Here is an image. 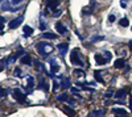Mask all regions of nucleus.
Masks as SVG:
<instances>
[{
  "label": "nucleus",
  "mask_w": 132,
  "mask_h": 117,
  "mask_svg": "<svg viewBox=\"0 0 132 117\" xmlns=\"http://www.w3.org/2000/svg\"><path fill=\"white\" fill-rule=\"evenodd\" d=\"M4 69V61H0V71Z\"/></svg>",
  "instance_id": "obj_36"
},
{
  "label": "nucleus",
  "mask_w": 132,
  "mask_h": 117,
  "mask_svg": "<svg viewBox=\"0 0 132 117\" xmlns=\"http://www.w3.org/2000/svg\"><path fill=\"white\" fill-rule=\"evenodd\" d=\"M68 93H62V95H58L57 96V100L58 101H66V99H68Z\"/></svg>",
  "instance_id": "obj_23"
},
{
  "label": "nucleus",
  "mask_w": 132,
  "mask_h": 117,
  "mask_svg": "<svg viewBox=\"0 0 132 117\" xmlns=\"http://www.w3.org/2000/svg\"><path fill=\"white\" fill-rule=\"evenodd\" d=\"M73 74H74L75 76H82V78L85 76V72H83L82 70H79V69H77V70H74V71H73Z\"/></svg>",
  "instance_id": "obj_22"
},
{
  "label": "nucleus",
  "mask_w": 132,
  "mask_h": 117,
  "mask_svg": "<svg viewBox=\"0 0 132 117\" xmlns=\"http://www.w3.org/2000/svg\"><path fill=\"white\" fill-rule=\"evenodd\" d=\"M119 25H120V26H123V28L128 26V25H129V21H128V18H127V17L120 18V21H119Z\"/></svg>",
  "instance_id": "obj_20"
},
{
  "label": "nucleus",
  "mask_w": 132,
  "mask_h": 117,
  "mask_svg": "<svg viewBox=\"0 0 132 117\" xmlns=\"http://www.w3.org/2000/svg\"><path fill=\"white\" fill-rule=\"evenodd\" d=\"M27 82H28V86H27V88H28V92L30 93V92H32L33 86H35V79H33V76H28V78H27Z\"/></svg>",
  "instance_id": "obj_13"
},
{
  "label": "nucleus",
  "mask_w": 132,
  "mask_h": 117,
  "mask_svg": "<svg viewBox=\"0 0 132 117\" xmlns=\"http://www.w3.org/2000/svg\"><path fill=\"white\" fill-rule=\"evenodd\" d=\"M62 109H63V112L68 114V116H70V117H75V112H74L70 107H63Z\"/></svg>",
  "instance_id": "obj_16"
},
{
  "label": "nucleus",
  "mask_w": 132,
  "mask_h": 117,
  "mask_svg": "<svg viewBox=\"0 0 132 117\" xmlns=\"http://www.w3.org/2000/svg\"><path fill=\"white\" fill-rule=\"evenodd\" d=\"M120 7H122V8H127V0H120Z\"/></svg>",
  "instance_id": "obj_32"
},
{
  "label": "nucleus",
  "mask_w": 132,
  "mask_h": 117,
  "mask_svg": "<svg viewBox=\"0 0 132 117\" xmlns=\"http://www.w3.org/2000/svg\"><path fill=\"white\" fill-rule=\"evenodd\" d=\"M104 55H106V58H107V61H111V53H110V51H104Z\"/></svg>",
  "instance_id": "obj_31"
},
{
  "label": "nucleus",
  "mask_w": 132,
  "mask_h": 117,
  "mask_svg": "<svg viewBox=\"0 0 132 117\" xmlns=\"http://www.w3.org/2000/svg\"><path fill=\"white\" fill-rule=\"evenodd\" d=\"M95 61H96V63H98L99 66L106 65V63L108 62V61H107V58H104V57H103V54H99V53H96V54H95Z\"/></svg>",
  "instance_id": "obj_8"
},
{
  "label": "nucleus",
  "mask_w": 132,
  "mask_h": 117,
  "mask_svg": "<svg viewBox=\"0 0 132 117\" xmlns=\"http://www.w3.org/2000/svg\"><path fill=\"white\" fill-rule=\"evenodd\" d=\"M114 66H115V69H122V67H124V59H122V58L116 59L115 63H114Z\"/></svg>",
  "instance_id": "obj_15"
},
{
  "label": "nucleus",
  "mask_w": 132,
  "mask_h": 117,
  "mask_svg": "<svg viewBox=\"0 0 132 117\" xmlns=\"http://www.w3.org/2000/svg\"><path fill=\"white\" fill-rule=\"evenodd\" d=\"M36 50L41 55H48L54 51V46L50 45L49 42H37L36 44Z\"/></svg>",
  "instance_id": "obj_1"
},
{
  "label": "nucleus",
  "mask_w": 132,
  "mask_h": 117,
  "mask_svg": "<svg viewBox=\"0 0 132 117\" xmlns=\"http://www.w3.org/2000/svg\"><path fill=\"white\" fill-rule=\"evenodd\" d=\"M104 37L103 36H95V37H91L90 38V42H96V41H101V40H103Z\"/></svg>",
  "instance_id": "obj_25"
},
{
  "label": "nucleus",
  "mask_w": 132,
  "mask_h": 117,
  "mask_svg": "<svg viewBox=\"0 0 132 117\" xmlns=\"http://www.w3.org/2000/svg\"><path fill=\"white\" fill-rule=\"evenodd\" d=\"M24 33L27 34L25 37H29L33 34V28H30L29 25H24Z\"/></svg>",
  "instance_id": "obj_19"
},
{
  "label": "nucleus",
  "mask_w": 132,
  "mask_h": 117,
  "mask_svg": "<svg viewBox=\"0 0 132 117\" xmlns=\"http://www.w3.org/2000/svg\"><path fill=\"white\" fill-rule=\"evenodd\" d=\"M112 113H115L116 116H127V112H126L124 109H122V108H115V109H112Z\"/></svg>",
  "instance_id": "obj_17"
},
{
  "label": "nucleus",
  "mask_w": 132,
  "mask_h": 117,
  "mask_svg": "<svg viewBox=\"0 0 132 117\" xmlns=\"http://www.w3.org/2000/svg\"><path fill=\"white\" fill-rule=\"evenodd\" d=\"M56 30L60 34H66L68 33V28H66L62 23H57L56 24Z\"/></svg>",
  "instance_id": "obj_9"
},
{
  "label": "nucleus",
  "mask_w": 132,
  "mask_h": 117,
  "mask_svg": "<svg viewBox=\"0 0 132 117\" xmlns=\"http://www.w3.org/2000/svg\"><path fill=\"white\" fill-rule=\"evenodd\" d=\"M127 95V90L126 88H120L119 91H116L115 93V99H124Z\"/></svg>",
  "instance_id": "obj_12"
},
{
  "label": "nucleus",
  "mask_w": 132,
  "mask_h": 117,
  "mask_svg": "<svg viewBox=\"0 0 132 117\" xmlns=\"http://www.w3.org/2000/svg\"><path fill=\"white\" fill-rule=\"evenodd\" d=\"M95 78H96V80H98V82H101L102 84H104V80L102 79V76H101V72H99V71H95Z\"/></svg>",
  "instance_id": "obj_24"
},
{
  "label": "nucleus",
  "mask_w": 132,
  "mask_h": 117,
  "mask_svg": "<svg viewBox=\"0 0 132 117\" xmlns=\"http://www.w3.org/2000/svg\"><path fill=\"white\" fill-rule=\"evenodd\" d=\"M21 63H24V65H30V63H32V58H30V55L24 54L23 58H21Z\"/></svg>",
  "instance_id": "obj_14"
},
{
  "label": "nucleus",
  "mask_w": 132,
  "mask_h": 117,
  "mask_svg": "<svg viewBox=\"0 0 132 117\" xmlns=\"http://www.w3.org/2000/svg\"><path fill=\"white\" fill-rule=\"evenodd\" d=\"M70 79L69 78H66V76H62L61 78V88L66 90V88H70Z\"/></svg>",
  "instance_id": "obj_10"
},
{
  "label": "nucleus",
  "mask_w": 132,
  "mask_h": 117,
  "mask_svg": "<svg viewBox=\"0 0 132 117\" xmlns=\"http://www.w3.org/2000/svg\"><path fill=\"white\" fill-rule=\"evenodd\" d=\"M21 2H23V0H12V4H13V5H16V4H20Z\"/></svg>",
  "instance_id": "obj_35"
},
{
  "label": "nucleus",
  "mask_w": 132,
  "mask_h": 117,
  "mask_svg": "<svg viewBox=\"0 0 132 117\" xmlns=\"http://www.w3.org/2000/svg\"><path fill=\"white\" fill-rule=\"evenodd\" d=\"M41 37L42 38H48V40H56L57 38V34H54V33H44Z\"/></svg>",
  "instance_id": "obj_21"
},
{
  "label": "nucleus",
  "mask_w": 132,
  "mask_h": 117,
  "mask_svg": "<svg viewBox=\"0 0 132 117\" xmlns=\"http://www.w3.org/2000/svg\"><path fill=\"white\" fill-rule=\"evenodd\" d=\"M129 108H131V111H132V99L129 100Z\"/></svg>",
  "instance_id": "obj_38"
},
{
  "label": "nucleus",
  "mask_w": 132,
  "mask_h": 117,
  "mask_svg": "<svg viewBox=\"0 0 132 117\" xmlns=\"http://www.w3.org/2000/svg\"><path fill=\"white\" fill-rule=\"evenodd\" d=\"M70 92L74 93V95H78V93H79V90L77 88V87H73V88H70Z\"/></svg>",
  "instance_id": "obj_29"
},
{
  "label": "nucleus",
  "mask_w": 132,
  "mask_h": 117,
  "mask_svg": "<svg viewBox=\"0 0 132 117\" xmlns=\"http://www.w3.org/2000/svg\"><path fill=\"white\" fill-rule=\"evenodd\" d=\"M4 21H5V20H4V17H3V16H0V29L3 28V24H4Z\"/></svg>",
  "instance_id": "obj_33"
},
{
  "label": "nucleus",
  "mask_w": 132,
  "mask_h": 117,
  "mask_svg": "<svg viewBox=\"0 0 132 117\" xmlns=\"http://www.w3.org/2000/svg\"><path fill=\"white\" fill-rule=\"evenodd\" d=\"M118 117H128V116H118Z\"/></svg>",
  "instance_id": "obj_39"
},
{
  "label": "nucleus",
  "mask_w": 132,
  "mask_h": 117,
  "mask_svg": "<svg viewBox=\"0 0 132 117\" xmlns=\"http://www.w3.org/2000/svg\"><path fill=\"white\" fill-rule=\"evenodd\" d=\"M70 62L73 63L74 66H79V67H83L85 63L81 58V54H79V50L78 49H74L70 54Z\"/></svg>",
  "instance_id": "obj_2"
},
{
  "label": "nucleus",
  "mask_w": 132,
  "mask_h": 117,
  "mask_svg": "<svg viewBox=\"0 0 132 117\" xmlns=\"http://www.w3.org/2000/svg\"><path fill=\"white\" fill-rule=\"evenodd\" d=\"M50 65H52V69H50V70H52V72H53V74H54V72H57V71L60 70V66L56 63V61H54V59H52V61H50Z\"/></svg>",
  "instance_id": "obj_18"
},
{
  "label": "nucleus",
  "mask_w": 132,
  "mask_h": 117,
  "mask_svg": "<svg viewBox=\"0 0 132 117\" xmlns=\"http://www.w3.org/2000/svg\"><path fill=\"white\" fill-rule=\"evenodd\" d=\"M61 15V11H54V12H53V16L54 17H58Z\"/></svg>",
  "instance_id": "obj_34"
},
{
  "label": "nucleus",
  "mask_w": 132,
  "mask_h": 117,
  "mask_svg": "<svg viewBox=\"0 0 132 117\" xmlns=\"http://www.w3.org/2000/svg\"><path fill=\"white\" fill-rule=\"evenodd\" d=\"M106 114L104 109H94L91 112H89V117H103Z\"/></svg>",
  "instance_id": "obj_7"
},
{
  "label": "nucleus",
  "mask_w": 132,
  "mask_h": 117,
  "mask_svg": "<svg viewBox=\"0 0 132 117\" xmlns=\"http://www.w3.org/2000/svg\"><path fill=\"white\" fill-rule=\"evenodd\" d=\"M46 5H48L49 9H52L53 12H54V11L57 9V7H58V0H48Z\"/></svg>",
  "instance_id": "obj_11"
},
{
  "label": "nucleus",
  "mask_w": 132,
  "mask_h": 117,
  "mask_svg": "<svg viewBox=\"0 0 132 117\" xmlns=\"http://www.w3.org/2000/svg\"><path fill=\"white\" fill-rule=\"evenodd\" d=\"M13 98H15L19 103H25V100H27L25 93L21 92L19 88H15V90H13Z\"/></svg>",
  "instance_id": "obj_3"
},
{
  "label": "nucleus",
  "mask_w": 132,
  "mask_h": 117,
  "mask_svg": "<svg viewBox=\"0 0 132 117\" xmlns=\"http://www.w3.org/2000/svg\"><path fill=\"white\" fill-rule=\"evenodd\" d=\"M115 20H116L115 15H110V16H108V23H114Z\"/></svg>",
  "instance_id": "obj_30"
},
{
  "label": "nucleus",
  "mask_w": 132,
  "mask_h": 117,
  "mask_svg": "<svg viewBox=\"0 0 132 117\" xmlns=\"http://www.w3.org/2000/svg\"><path fill=\"white\" fill-rule=\"evenodd\" d=\"M60 87H61V84L57 83V80H54V83H53V90H54V91H57Z\"/></svg>",
  "instance_id": "obj_27"
},
{
  "label": "nucleus",
  "mask_w": 132,
  "mask_h": 117,
  "mask_svg": "<svg viewBox=\"0 0 132 117\" xmlns=\"http://www.w3.org/2000/svg\"><path fill=\"white\" fill-rule=\"evenodd\" d=\"M20 74H21V71H20L19 69H16V70H15V75H17V76H19Z\"/></svg>",
  "instance_id": "obj_37"
},
{
  "label": "nucleus",
  "mask_w": 132,
  "mask_h": 117,
  "mask_svg": "<svg viewBox=\"0 0 132 117\" xmlns=\"http://www.w3.org/2000/svg\"><path fill=\"white\" fill-rule=\"evenodd\" d=\"M37 88H41L45 92L49 91V83L48 80H45V78H38V84H37Z\"/></svg>",
  "instance_id": "obj_5"
},
{
  "label": "nucleus",
  "mask_w": 132,
  "mask_h": 117,
  "mask_svg": "<svg viewBox=\"0 0 132 117\" xmlns=\"http://www.w3.org/2000/svg\"><path fill=\"white\" fill-rule=\"evenodd\" d=\"M8 4H9L8 2H4V3H3V5H2V9H3V11H9L11 8H9V5H8Z\"/></svg>",
  "instance_id": "obj_26"
},
{
  "label": "nucleus",
  "mask_w": 132,
  "mask_h": 117,
  "mask_svg": "<svg viewBox=\"0 0 132 117\" xmlns=\"http://www.w3.org/2000/svg\"><path fill=\"white\" fill-rule=\"evenodd\" d=\"M57 49H58V51L61 53V55L65 57V55H66V53H68V50H69V44H66V42H62V44H60V45L57 46Z\"/></svg>",
  "instance_id": "obj_6"
},
{
  "label": "nucleus",
  "mask_w": 132,
  "mask_h": 117,
  "mask_svg": "<svg viewBox=\"0 0 132 117\" xmlns=\"http://www.w3.org/2000/svg\"><path fill=\"white\" fill-rule=\"evenodd\" d=\"M5 95H7V90H5V88H3V87H0V98L5 96Z\"/></svg>",
  "instance_id": "obj_28"
},
{
  "label": "nucleus",
  "mask_w": 132,
  "mask_h": 117,
  "mask_svg": "<svg viewBox=\"0 0 132 117\" xmlns=\"http://www.w3.org/2000/svg\"><path fill=\"white\" fill-rule=\"evenodd\" d=\"M2 2H3V0H0V3H2Z\"/></svg>",
  "instance_id": "obj_40"
},
{
  "label": "nucleus",
  "mask_w": 132,
  "mask_h": 117,
  "mask_svg": "<svg viewBox=\"0 0 132 117\" xmlns=\"http://www.w3.org/2000/svg\"><path fill=\"white\" fill-rule=\"evenodd\" d=\"M24 21V16H19L17 18H15V20H12L9 23V28L11 29H16V28H19L20 25H21V23Z\"/></svg>",
  "instance_id": "obj_4"
}]
</instances>
